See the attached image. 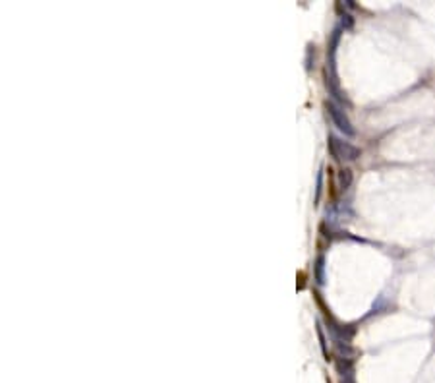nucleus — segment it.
I'll use <instances>...</instances> for the list:
<instances>
[{
    "instance_id": "f03ea898",
    "label": "nucleus",
    "mask_w": 435,
    "mask_h": 383,
    "mask_svg": "<svg viewBox=\"0 0 435 383\" xmlns=\"http://www.w3.org/2000/svg\"><path fill=\"white\" fill-rule=\"evenodd\" d=\"M343 383H354V380H350V378H348V380H343Z\"/></svg>"
},
{
    "instance_id": "f257e3e1",
    "label": "nucleus",
    "mask_w": 435,
    "mask_h": 383,
    "mask_svg": "<svg viewBox=\"0 0 435 383\" xmlns=\"http://www.w3.org/2000/svg\"><path fill=\"white\" fill-rule=\"evenodd\" d=\"M331 114H333V118H335V122L339 124V128H341V130H344L346 134H352V128H350V124H348V120L344 118L343 114L339 113L337 109H333V107H331Z\"/></svg>"
}]
</instances>
